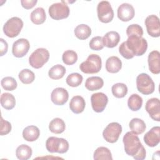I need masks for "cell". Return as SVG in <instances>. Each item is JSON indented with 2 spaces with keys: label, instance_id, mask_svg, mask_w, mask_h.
Listing matches in <instances>:
<instances>
[{
  "label": "cell",
  "instance_id": "ba28073f",
  "mask_svg": "<svg viewBox=\"0 0 160 160\" xmlns=\"http://www.w3.org/2000/svg\"><path fill=\"white\" fill-rule=\"evenodd\" d=\"M50 17L55 20H60L67 18L70 12L68 6L64 2L53 3L51 4L48 10Z\"/></svg>",
  "mask_w": 160,
  "mask_h": 160
},
{
  "label": "cell",
  "instance_id": "5bb4252c",
  "mask_svg": "<svg viewBox=\"0 0 160 160\" xmlns=\"http://www.w3.org/2000/svg\"><path fill=\"white\" fill-rule=\"evenodd\" d=\"M145 109L153 120L160 121V101L158 98H152L148 100Z\"/></svg>",
  "mask_w": 160,
  "mask_h": 160
},
{
  "label": "cell",
  "instance_id": "f546056e",
  "mask_svg": "<svg viewBox=\"0 0 160 160\" xmlns=\"http://www.w3.org/2000/svg\"><path fill=\"white\" fill-rule=\"evenodd\" d=\"M93 158L95 160H112V157L110 150L104 146L98 148L94 152Z\"/></svg>",
  "mask_w": 160,
  "mask_h": 160
},
{
  "label": "cell",
  "instance_id": "f35d334b",
  "mask_svg": "<svg viewBox=\"0 0 160 160\" xmlns=\"http://www.w3.org/2000/svg\"><path fill=\"white\" fill-rule=\"evenodd\" d=\"M89 44L92 50L100 51L104 48L102 38L101 36H95L91 39Z\"/></svg>",
  "mask_w": 160,
  "mask_h": 160
},
{
  "label": "cell",
  "instance_id": "d590c367",
  "mask_svg": "<svg viewBox=\"0 0 160 160\" xmlns=\"http://www.w3.org/2000/svg\"><path fill=\"white\" fill-rule=\"evenodd\" d=\"M63 62L66 65H72L78 60L77 53L72 50H67L64 51L62 56Z\"/></svg>",
  "mask_w": 160,
  "mask_h": 160
},
{
  "label": "cell",
  "instance_id": "8fae6325",
  "mask_svg": "<svg viewBox=\"0 0 160 160\" xmlns=\"http://www.w3.org/2000/svg\"><path fill=\"white\" fill-rule=\"evenodd\" d=\"M145 25L148 34L153 38L160 36V22L159 18L154 14L148 16L145 19Z\"/></svg>",
  "mask_w": 160,
  "mask_h": 160
},
{
  "label": "cell",
  "instance_id": "4dcf8cb0",
  "mask_svg": "<svg viewBox=\"0 0 160 160\" xmlns=\"http://www.w3.org/2000/svg\"><path fill=\"white\" fill-rule=\"evenodd\" d=\"M142 105V98L137 94H131L128 100V108L132 111H139Z\"/></svg>",
  "mask_w": 160,
  "mask_h": 160
},
{
  "label": "cell",
  "instance_id": "ac0fdd59",
  "mask_svg": "<svg viewBox=\"0 0 160 160\" xmlns=\"http://www.w3.org/2000/svg\"><path fill=\"white\" fill-rule=\"evenodd\" d=\"M148 62L149 71L154 74L160 72V53L158 51H151L148 58Z\"/></svg>",
  "mask_w": 160,
  "mask_h": 160
},
{
  "label": "cell",
  "instance_id": "30bf717a",
  "mask_svg": "<svg viewBox=\"0 0 160 160\" xmlns=\"http://www.w3.org/2000/svg\"><path fill=\"white\" fill-rule=\"evenodd\" d=\"M121 132V125L117 122H112L105 128L102 132V136L107 142L114 143L118 140Z\"/></svg>",
  "mask_w": 160,
  "mask_h": 160
},
{
  "label": "cell",
  "instance_id": "83f0119b",
  "mask_svg": "<svg viewBox=\"0 0 160 160\" xmlns=\"http://www.w3.org/2000/svg\"><path fill=\"white\" fill-rule=\"evenodd\" d=\"M31 20L35 24H41L46 21V16L44 9L39 7L34 9L31 13Z\"/></svg>",
  "mask_w": 160,
  "mask_h": 160
},
{
  "label": "cell",
  "instance_id": "5b68a950",
  "mask_svg": "<svg viewBox=\"0 0 160 160\" xmlns=\"http://www.w3.org/2000/svg\"><path fill=\"white\" fill-rule=\"evenodd\" d=\"M136 87L138 91L144 95L152 94L155 89L154 81L146 73H141L137 76Z\"/></svg>",
  "mask_w": 160,
  "mask_h": 160
},
{
  "label": "cell",
  "instance_id": "f1b7e54d",
  "mask_svg": "<svg viewBox=\"0 0 160 160\" xmlns=\"http://www.w3.org/2000/svg\"><path fill=\"white\" fill-rule=\"evenodd\" d=\"M32 151L30 146L26 144L19 146L16 150V156L18 159L27 160L32 156Z\"/></svg>",
  "mask_w": 160,
  "mask_h": 160
},
{
  "label": "cell",
  "instance_id": "8992f818",
  "mask_svg": "<svg viewBox=\"0 0 160 160\" xmlns=\"http://www.w3.org/2000/svg\"><path fill=\"white\" fill-rule=\"evenodd\" d=\"M49 58V52L45 48H38L29 58V64L35 69L42 68L46 63Z\"/></svg>",
  "mask_w": 160,
  "mask_h": 160
},
{
  "label": "cell",
  "instance_id": "d6a6232c",
  "mask_svg": "<svg viewBox=\"0 0 160 160\" xmlns=\"http://www.w3.org/2000/svg\"><path fill=\"white\" fill-rule=\"evenodd\" d=\"M111 91L114 97L117 98H122L128 93V87L124 83L118 82L112 86Z\"/></svg>",
  "mask_w": 160,
  "mask_h": 160
},
{
  "label": "cell",
  "instance_id": "7c38bea8",
  "mask_svg": "<svg viewBox=\"0 0 160 160\" xmlns=\"http://www.w3.org/2000/svg\"><path fill=\"white\" fill-rule=\"evenodd\" d=\"M91 102L92 109L96 112H101L106 107L108 98L103 92H96L91 95Z\"/></svg>",
  "mask_w": 160,
  "mask_h": 160
},
{
  "label": "cell",
  "instance_id": "e575fe53",
  "mask_svg": "<svg viewBox=\"0 0 160 160\" xmlns=\"http://www.w3.org/2000/svg\"><path fill=\"white\" fill-rule=\"evenodd\" d=\"M83 78L82 75L78 72H73L68 76L66 81L68 85L71 87H78L82 82Z\"/></svg>",
  "mask_w": 160,
  "mask_h": 160
},
{
  "label": "cell",
  "instance_id": "4fadbf2b",
  "mask_svg": "<svg viewBox=\"0 0 160 160\" xmlns=\"http://www.w3.org/2000/svg\"><path fill=\"white\" fill-rule=\"evenodd\" d=\"M30 48L29 42L24 38H20L14 42L12 47V53L16 58L24 57Z\"/></svg>",
  "mask_w": 160,
  "mask_h": 160
},
{
  "label": "cell",
  "instance_id": "7402d4cb",
  "mask_svg": "<svg viewBox=\"0 0 160 160\" xmlns=\"http://www.w3.org/2000/svg\"><path fill=\"white\" fill-rule=\"evenodd\" d=\"M40 135V131L36 126H28L26 127L22 131L23 138L29 142H32L37 140Z\"/></svg>",
  "mask_w": 160,
  "mask_h": 160
},
{
  "label": "cell",
  "instance_id": "d6986e66",
  "mask_svg": "<svg viewBox=\"0 0 160 160\" xmlns=\"http://www.w3.org/2000/svg\"><path fill=\"white\" fill-rule=\"evenodd\" d=\"M120 41V35L116 31H111L108 32L102 37V42L104 46L108 48H114L118 45Z\"/></svg>",
  "mask_w": 160,
  "mask_h": 160
},
{
  "label": "cell",
  "instance_id": "484cf974",
  "mask_svg": "<svg viewBox=\"0 0 160 160\" xmlns=\"http://www.w3.org/2000/svg\"><path fill=\"white\" fill-rule=\"evenodd\" d=\"M0 101L2 107L7 110L13 109L16 105L14 96L12 94L8 92H4L1 95Z\"/></svg>",
  "mask_w": 160,
  "mask_h": 160
},
{
  "label": "cell",
  "instance_id": "9a60e30c",
  "mask_svg": "<svg viewBox=\"0 0 160 160\" xmlns=\"http://www.w3.org/2000/svg\"><path fill=\"white\" fill-rule=\"evenodd\" d=\"M117 14L118 18L121 21L127 22L134 18L135 11L131 4L129 3H122L118 7Z\"/></svg>",
  "mask_w": 160,
  "mask_h": 160
},
{
  "label": "cell",
  "instance_id": "cb8c5ba5",
  "mask_svg": "<svg viewBox=\"0 0 160 160\" xmlns=\"http://www.w3.org/2000/svg\"><path fill=\"white\" fill-rule=\"evenodd\" d=\"M129 126L131 131L136 134H141L143 133L146 129L144 121L141 119L137 118H132L130 121Z\"/></svg>",
  "mask_w": 160,
  "mask_h": 160
},
{
  "label": "cell",
  "instance_id": "6da1fadb",
  "mask_svg": "<svg viewBox=\"0 0 160 160\" xmlns=\"http://www.w3.org/2000/svg\"><path fill=\"white\" fill-rule=\"evenodd\" d=\"M148 48L147 41L142 37L131 36L122 42L119 47L120 54L127 59H132L134 56L143 55Z\"/></svg>",
  "mask_w": 160,
  "mask_h": 160
},
{
  "label": "cell",
  "instance_id": "7a4b0ae2",
  "mask_svg": "<svg viewBox=\"0 0 160 160\" xmlns=\"http://www.w3.org/2000/svg\"><path fill=\"white\" fill-rule=\"evenodd\" d=\"M122 141L126 153L133 157L136 160H143L146 158V152L137 134L127 132L123 136Z\"/></svg>",
  "mask_w": 160,
  "mask_h": 160
},
{
  "label": "cell",
  "instance_id": "1f68e13d",
  "mask_svg": "<svg viewBox=\"0 0 160 160\" xmlns=\"http://www.w3.org/2000/svg\"><path fill=\"white\" fill-rule=\"evenodd\" d=\"M65 73L66 68L61 64H56L49 70L48 76L52 79L57 80L63 78Z\"/></svg>",
  "mask_w": 160,
  "mask_h": 160
},
{
  "label": "cell",
  "instance_id": "ffe728a7",
  "mask_svg": "<svg viewBox=\"0 0 160 160\" xmlns=\"http://www.w3.org/2000/svg\"><path fill=\"white\" fill-rule=\"evenodd\" d=\"M85 106V100L81 96H75L72 97L69 102L70 109L75 114H80L83 112Z\"/></svg>",
  "mask_w": 160,
  "mask_h": 160
},
{
  "label": "cell",
  "instance_id": "52a82bcc",
  "mask_svg": "<svg viewBox=\"0 0 160 160\" xmlns=\"http://www.w3.org/2000/svg\"><path fill=\"white\" fill-rule=\"evenodd\" d=\"M22 27V20L18 17H12L4 24L3 32L9 38H15L20 33Z\"/></svg>",
  "mask_w": 160,
  "mask_h": 160
},
{
  "label": "cell",
  "instance_id": "2e32d148",
  "mask_svg": "<svg viewBox=\"0 0 160 160\" xmlns=\"http://www.w3.org/2000/svg\"><path fill=\"white\" fill-rule=\"evenodd\" d=\"M144 141L149 147H155L160 142V127L154 126L144 136Z\"/></svg>",
  "mask_w": 160,
  "mask_h": 160
},
{
  "label": "cell",
  "instance_id": "44dd1931",
  "mask_svg": "<svg viewBox=\"0 0 160 160\" xmlns=\"http://www.w3.org/2000/svg\"><path fill=\"white\" fill-rule=\"evenodd\" d=\"M122 68V62L117 56H111L106 61V69L110 73L118 72Z\"/></svg>",
  "mask_w": 160,
  "mask_h": 160
},
{
  "label": "cell",
  "instance_id": "3957f363",
  "mask_svg": "<svg viewBox=\"0 0 160 160\" xmlns=\"http://www.w3.org/2000/svg\"><path fill=\"white\" fill-rule=\"evenodd\" d=\"M102 67L101 57L96 54L89 55L85 61L79 66L80 70L85 74H95L99 72Z\"/></svg>",
  "mask_w": 160,
  "mask_h": 160
},
{
  "label": "cell",
  "instance_id": "74e56055",
  "mask_svg": "<svg viewBox=\"0 0 160 160\" xmlns=\"http://www.w3.org/2000/svg\"><path fill=\"white\" fill-rule=\"evenodd\" d=\"M126 34L128 37L135 36L142 37L143 35V29L141 26L138 24H132L129 25L126 29Z\"/></svg>",
  "mask_w": 160,
  "mask_h": 160
},
{
  "label": "cell",
  "instance_id": "9c48e42d",
  "mask_svg": "<svg viewBox=\"0 0 160 160\" xmlns=\"http://www.w3.org/2000/svg\"><path fill=\"white\" fill-rule=\"evenodd\" d=\"M97 14L99 20L103 23L110 22L114 18L113 9L108 1H101L98 3Z\"/></svg>",
  "mask_w": 160,
  "mask_h": 160
},
{
  "label": "cell",
  "instance_id": "836d02e7",
  "mask_svg": "<svg viewBox=\"0 0 160 160\" xmlns=\"http://www.w3.org/2000/svg\"><path fill=\"white\" fill-rule=\"evenodd\" d=\"M19 80L25 84L32 83L35 79L34 73L29 69H24L21 70L18 75Z\"/></svg>",
  "mask_w": 160,
  "mask_h": 160
},
{
  "label": "cell",
  "instance_id": "8d00e7d4",
  "mask_svg": "<svg viewBox=\"0 0 160 160\" xmlns=\"http://www.w3.org/2000/svg\"><path fill=\"white\" fill-rule=\"evenodd\" d=\"M2 88L6 91H14L18 86V83L14 78L10 76H6L2 79L1 81Z\"/></svg>",
  "mask_w": 160,
  "mask_h": 160
},
{
  "label": "cell",
  "instance_id": "4316f807",
  "mask_svg": "<svg viewBox=\"0 0 160 160\" xmlns=\"http://www.w3.org/2000/svg\"><path fill=\"white\" fill-rule=\"evenodd\" d=\"M66 128V124L64 121L59 118H54L49 122V129L54 134H61L63 132Z\"/></svg>",
  "mask_w": 160,
  "mask_h": 160
},
{
  "label": "cell",
  "instance_id": "b9f144b4",
  "mask_svg": "<svg viewBox=\"0 0 160 160\" xmlns=\"http://www.w3.org/2000/svg\"><path fill=\"white\" fill-rule=\"evenodd\" d=\"M0 41H1V48H0L1 56H2L4 54H5L7 52L8 45L7 42L6 41H4L2 38H1Z\"/></svg>",
  "mask_w": 160,
  "mask_h": 160
},
{
  "label": "cell",
  "instance_id": "d4e9b609",
  "mask_svg": "<svg viewBox=\"0 0 160 160\" xmlns=\"http://www.w3.org/2000/svg\"><path fill=\"white\" fill-rule=\"evenodd\" d=\"M74 32L77 38L81 40H84L91 36V29L88 25L82 24L78 25L75 28Z\"/></svg>",
  "mask_w": 160,
  "mask_h": 160
},
{
  "label": "cell",
  "instance_id": "e0dca14e",
  "mask_svg": "<svg viewBox=\"0 0 160 160\" xmlns=\"http://www.w3.org/2000/svg\"><path fill=\"white\" fill-rule=\"evenodd\" d=\"M68 92L63 88H56L51 92V99L56 105L62 106L64 104L68 101Z\"/></svg>",
  "mask_w": 160,
  "mask_h": 160
},
{
  "label": "cell",
  "instance_id": "277c9868",
  "mask_svg": "<svg viewBox=\"0 0 160 160\" xmlns=\"http://www.w3.org/2000/svg\"><path fill=\"white\" fill-rule=\"evenodd\" d=\"M69 142L64 138L51 136L48 138L46 142V148L50 152L63 154L69 149Z\"/></svg>",
  "mask_w": 160,
  "mask_h": 160
},
{
  "label": "cell",
  "instance_id": "60d3db41",
  "mask_svg": "<svg viewBox=\"0 0 160 160\" xmlns=\"http://www.w3.org/2000/svg\"><path fill=\"white\" fill-rule=\"evenodd\" d=\"M38 2L37 0H21V6L26 9L32 8Z\"/></svg>",
  "mask_w": 160,
  "mask_h": 160
},
{
  "label": "cell",
  "instance_id": "ab89813d",
  "mask_svg": "<svg viewBox=\"0 0 160 160\" xmlns=\"http://www.w3.org/2000/svg\"><path fill=\"white\" fill-rule=\"evenodd\" d=\"M11 123L8 121L4 120L2 117L1 116V129H0V134L1 136L6 135L8 133L10 132L11 131Z\"/></svg>",
  "mask_w": 160,
  "mask_h": 160
},
{
  "label": "cell",
  "instance_id": "603a6c76",
  "mask_svg": "<svg viewBox=\"0 0 160 160\" xmlns=\"http://www.w3.org/2000/svg\"><path fill=\"white\" fill-rule=\"evenodd\" d=\"M104 85L103 79L99 76H91L88 78L85 82L86 88L91 91L101 89Z\"/></svg>",
  "mask_w": 160,
  "mask_h": 160
}]
</instances>
